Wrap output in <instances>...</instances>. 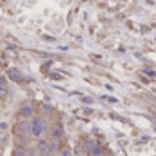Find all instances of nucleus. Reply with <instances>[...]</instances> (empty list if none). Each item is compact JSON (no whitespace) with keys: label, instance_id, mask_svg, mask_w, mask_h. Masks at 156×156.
<instances>
[{"label":"nucleus","instance_id":"obj_6","mask_svg":"<svg viewBox=\"0 0 156 156\" xmlns=\"http://www.w3.org/2000/svg\"><path fill=\"white\" fill-rule=\"evenodd\" d=\"M62 156H73V154H71V151L66 149V151H62Z\"/></svg>","mask_w":156,"mask_h":156},{"label":"nucleus","instance_id":"obj_3","mask_svg":"<svg viewBox=\"0 0 156 156\" xmlns=\"http://www.w3.org/2000/svg\"><path fill=\"white\" fill-rule=\"evenodd\" d=\"M7 75H9L11 80H15V82H24L22 73H20V71H16V69H9V71H7Z\"/></svg>","mask_w":156,"mask_h":156},{"label":"nucleus","instance_id":"obj_5","mask_svg":"<svg viewBox=\"0 0 156 156\" xmlns=\"http://www.w3.org/2000/svg\"><path fill=\"white\" fill-rule=\"evenodd\" d=\"M5 91H7V82H5V76L0 75V94L5 93Z\"/></svg>","mask_w":156,"mask_h":156},{"label":"nucleus","instance_id":"obj_2","mask_svg":"<svg viewBox=\"0 0 156 156\" xmlns=\"http://www.w3.org/2000/svg\"><path fill=\"white\" fill-rule=\"evenodd\" d=\"M38 153H40V156H49L53 151H51V144L47 142V140H42L38 144Z\"/></svg>","mask_w":156,"mask_h":156},{"label":"nucleus","instance_id":"obj_1","mask_svg":"<svg viewBox=\"0 0 156 156\" xmlns=\"http://www.w3.org/2000/svg\"><path fill=\"white\" fill-rule=\"evenodd\" d=\"M44 129H45V123H44L40 118H35V120L31 122V133H33L35 136H42Z\"/></svg>","mask_w":156,"mask_h":156},{"label":"nucleus","instance_id":"obj_4","mask_svg":"<svg viewBox=\"0 0 156 156\" xmlns=\"http://www.w3.org/2000/svg\"><path fill=\"white\" fill-rule=\"evenodd\" d=\"M20 115H22V116H31V115H33V107H31V105H24V107L20 109Z\"/></svg>","mask_w":156,"mask_h":156}]
</instances>
